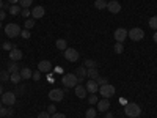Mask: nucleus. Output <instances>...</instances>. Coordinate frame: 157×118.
I'll list each match as a JSON object with an SVG mask.
<instances>
[{
	"mask_svg": "<svg viewBox=\"0 0 157 118\" xmlns=\"http://www.w3.org/2000/svg\"><path fill=\"white\" fill-rule=\"evenodd\" d=\"M124 113L129 118H137V116L141 115V107L138 106V104H135V102H129V104H126V107H124Z\"/></svg>",
	"mask_w": 157,
	"mask_h": 118,
	"instance_id": "f257e3e1",
	"label": "nucleus"
},
{
	"mask_svg": "<svg viewBox=\"0 0 157 118\" xmlns=\"http://www.w3.org/2000/svg\"><path fill=\"white\" fill-rule=\"evenodd\" d=\"M61 82H63V85L66 87V88H75V85H78V79H77L75 74L69 73V74H64L63 76Z\"/></svg>",
	"mask_w": 157,
	"mask_h": 118,
	"instance_id": "f03ea898",
	"label": "nucleus"
},
{
	"mask_svg": "<svg viewBox=\"0 0 157 118\" xmlns=\"http://www.w3.org/2000/svg\"><path fill=\"white\" fill-rule=\"evenodd\" d=\"M21 27L17 24H14V22H11V24H6V27H5V35L8 36V38H16V36H19L21 35Z\"/></svg>",
	"mask_w": 157,
	"mask_h": 118,
	"instance_id": "7ed1b4c3",
	"label": "nucleus"
},
{
	"mask_svg": "<svg viewBox=\"0 0 157 118\" xmlns=\"http://www.w3.org/2000/svg\"><path fill=\"white\" fill-rule=\"evenodd\" d=\"M99 93H101V96L102 98H112L113 95H115V87L113 85H110V84H105V85H101L99 87Z\"/></svg>",
	"mask_w": 157,
	"mask_h": 118,
	"instance_id": "20e7f679",
	"label": "nucleus"
},
{
	"mask_svg": "<svg viewBox=\"0 0 157 118\" xmlns=\"http://www.w3.org/2000/svg\"><path fill=\"white\" fill-rule=\"evenodd\" d=\"M127 36L132 39V41H141V39L145 38V32H143L141 29H138V27H135V29H130L127 32Z\"/></svg>",
	"mask_w": 157,
	"mask_h": 118,
	"instance_id": "39448f33",
	"label": "nucleus"
},
{
	"mask_svg": "<svg viewBox=\"0 0 157 118\" xmlns=\"http://www.w3.org/2000/svg\"><path fill=\"white\" fill-rule=\"evenodd\" d=\"M64 98V91L61 88H54L49 91V99H52L54 102H60Z\"/></svg>",
	"mask_w": 157,
	"mask_h": 118,
	"instance_id": "423d86ee",
	"label": "nucleus"
},
{
	"mask_svg": "<svg viewBox=\"0 0 157 118\" xmlns=\"http://www.w3.org/2000/svg\"><path fill=\"white\" fill-rule=\"evenodd\" d=\"M2 104H6V106H13L16 104V95L13 91H6V93L2 95Z\"/></svg>",
	"mask_w": 157,
	"mask_h": 118,
	"instance_id": "0eeeda50",
	"label": "nucleus"
},
{
	"mask_svg": "<svg viewBox=\"0 0 157 118\" xmlns=\"http://www.w3.org/2000/svg\"><path fill=\"white\" fill-rule=\"evenodd\" d=\"M64 58H66L68 61H77L78 60V52L74 49V47H68L66 50H64Z\"/></svg>",
	"mask_w": 157,
	"mask_h": 118,
	"instance_id": "6e6552de",
	"label": "nucleus"
},
{
	"mask_svg": "<svg viewBox=\"0 0 157 118\" xmlns=\"http://www.w3.org/2000/svg\"><path fill=\"white\" fill-rule=\"evenodd\" d=\"M113 36H115V39H116V43H123L124 39L127 38V30L123 29V27H121V29H116Z\"/></svg>",
	"mask_w": 157,
	"mask_h": 118,
	"instance_id": "1a4fd4ad",
	"label": "nucleus"
},
{
	"mask_svg": "<svg viewBox=\"0 0 157 118\" xmlns=\"http://www.w3.org/2000/svg\"><path fill=\"white\" fill-rule=\"evenodd\" d=\"M107 10L110 13H113V14H118V13L121 11V5L116 2V0H110V2L107 3Z\"/></svg>",
	"mask_w": 157,
	"mask_h": 118,
	"instance_id": "9d476101",
	"label": "nucleus"
},
{
	"mask_svg": "<svg viewBox=\"0 0 157 118\" xmlns=\"http://www.w3.org/2000/svg\"><path fill=\"white\" fill-rule=\"evenodd\" d=\"M10 60H11V61H19V60H22V50L13 47V49L10 50Z\"/></svg>",
	"mask_w": 157,
	"mask_h": 118,
	"instance_id": "9b49d317",
	"label": "nucleus"
},
{
	"mask_svg": "<svg viewBox=\"0 0 157 118\" xmlns=\"http://www.w3.org/2000/svg\"><path fill=\"white\" fill-rule=\"evenodd\" d=\"M109 109H110V101H109V99L104 98V99H99V101H98V110H99V112L104 113V112H107Z\"/></svg>",
	"mask_w": 157,
	"mask_h": 118,
	"instance_id": "f8f14e48",
	"label": "nucleus"
},
{
	"mask_svg": "<svg viewBox=\"0 0 157 118\" xmlns=\"http://www.w3.org/2000/svg\"><path fill=\"white\" fill-rule=\"evenodd\" d=\"M38 69L41 71V73H49L52 69V63L49 60H41L38 63Z\"/></svg>",
	"mask_w": 157,
	"mask_h": 118,
	"instance_id": "ddd939ff",
	"label": "nucleus"
},
{
	"mask_svg": "<svg viewBox=\"0 0 157 118\" xmlns=\"http://www.w3.org/2000/svg\"><path fill=\"white\" fill-rule=\"evenodd\" d=\"M85 88H86V91H90V93L93 95V93H96V91L99 90V85H98V82H96V81H93V79H90Z\"/></svg>",
	"mask_w": 157,
	"mask_h": 118,
	"instance_id": "4468645a",
	"label": "nucleus"
},
{
	"mask_svg": "<svg viewBox=\"0 0 157 118\" xmlns=\"http://www.w3.org/2000/svg\"><path fill=\"white\" fill-rule=\"evenodd\" d=\"M44 13H46L44 6H35V8L32 10V16H33L35 19H41V18L44 16Z\"/></svg>",
	"mask_w": 157,
	"mask_h": 118,
	"instance_id": "2eb2a0df",
	"label": "nucleus"
},
{
	"mask_svg": "<svg viewBox=\"0 0 157 118\" xmlns=\"http://www.w3.org/2000/svg\"><path fill=\"white\" fill-rule=\"evenodd\" d=\"M75 76H77V79H78V84H80L83 79L86 77V68H85V66H78V68L75 69Z\"/></svg>",
	"mask_w": 157,
	"mask_h": 118,
	"instance_id": "dca6fc26",
	"label": "nucleus"
},
{
	"mask_svg": "<svg viewBox=\"0 0 157 118\" xmlns=\"http://www.w3.org/2000/svg\"><path fill=\"white\" fill-rule=\"evenodd\" d=\"M75 96L78 99H83L86 96V88L83 85H75Z\"/></svg>",
	"mask_w": 157,
	"mask_h": 118,
	"instance_id": "f3484780",
	"label": "nucleus"
},
{
	"mask_svg": "<svg viewBox=\"0 0 157 118\" xmlns=\"http://www.w3.org/2000/svg\"><path fill=\"white\" fill-rule=\"evenodd\" d=\"M86 76H88L90 79H93V81H96V79L99 77L98 68H90V69H86Z\"/></svg>",
	"mask_w": 157,
	"mask_h": 118,
	"instance_id": "a211bd4d",
	"label": "nucleus"
},
{
	"mask_svg": "<svg viewBox=\"0 0 157 118\" xmlns=\"http://www.w3.org/2000/svg\"><path fill=\"white\" fill-rule=\"evenodd\" d=\"M55 46H57V49H60V50H66L68 49V44H66V39H57V43H55Z\"/></svg>",
	"mask_w": 157,
	"mask_h": 118,
	"instance_id": "6ab92c4d",
	"label": "nucleus"
},
{
	"mask_svg": "<svg viewBox=\"0 0 157 118\" xmlns=\"http://www.w3.org/2000/svg\"><path fill=\"white\" fill-rule=\"evenodd\" d=\"M19 71H21V69H19L17 61H11V63H10V66H8V73L13 74V73H19Z\"/></svg>",
	"mask_w": 157,
	"mask_h": 118,
	"instance_id": "aec40b11",
	"label": "nucleus"
},
{
	"mask_svg": "<svg viewBox=\"0 0 157 118\" xmlns=\"http://www.w3.org/2000/svg\"><path fill=\"white\" fill-rule=\"evenodd\" d=\"M19 73H21V77H22V79H30V77L33 76V71L29 69V68H24V69H21Z\"/></svg>",
	"mask_w": 157,
	"mask_h": 118,
	"instance_id": "412c9836",
	"label": "nucleus"
},
{
	"mask_svg": "<svg viewBox=\"0 0 157 118\" xmlns=\"http://www.w3.org/2000/svg\"><path fill=\"white\" fill-rule=\"evenodd\" d=\"M10 81H11L13 84H16V85H17V84H19V82L22 81V77H21V73H13V74L10 76Z\"/></svg>",
	"mask_w": 157,
	"mask_h": 118,
	"instance_id": "4be33fe9",
	"label": "nucleus"
},
{
	"mask_svg": "<svg viewBox=\"0 0 157 118\" xmlns=\"http://www.w3.org/2000/svg\"><path fill=\"white\" fill-rule=\"evenodd\" d=\"M21 11H22V8H21V6H17V5H13V6L10 8V14H13V16H17V14H21Z\"/></svg>",
	"mask_w": 157,
	"mask_h": 118,
	"instance_id": "5701e85b",
	"label": "nucleus"
},
{
	"mask_svg": "<svg viewBox=\"0 0 157 118\" xmlns=\"http://www.w3.org/2000/svg\"><path fill=\"white\" fill-rule=\"evenodd\" d=\"M94 6H96L98 10H105V8H107V2H105V0H96Z\"/></svg>",
	"mask_w": 157,
	"mask_h": 118,
	"instance_id": "b1692460",
	"label": "nucleus"
},
{
	"mask_svg": "<svg viewBox=\"0 0 157 118\" xmlns=\"http://www.w3.org/2000/svg\"><path fill=\"white\" fill-rule=\"evenodd\" d=\"M96 113H98V110H96V109H93V107H90V109L86 110L85 116H86V118H96Z\"/></svg>",
	"mask_w": 157,
	"mask_h": 118,
	"instance_id": "393cba45",
	"label": "nucleus"
},
{
	"mask_svg": "<svg viewBox=\"0 0 157 118\" xmlns=\"http://www.w3.org/2000/svg\"><path fill=\"white\" fill-rule=\"evenodd\" d=\"M32 3H33V0H19L21 8H29V6H32Z\"/></svg>",
	"mask_w": 157,
	"mask_h": 118,
	"instance_id": "a878e982",
	"label": "nucleus"
},
{
	"mask_svg": "<svg viewBox=\"0 0 157 118\" xmlns=\"http://www.w3.org/2000/svg\"><path fill=\"white\" fill-rule=\"evenodd\" d=\"M148 24H149V27H151L152 30H157V16H152Z\"/></svg>",
	"mask_w": 157,
	"mask_h": 118,
	"instance_id": "bb28decb",
	"label": "nucleus"
},
{
	"mask_svg": "<svg viewBox=\"0 0 157 118\" xmlns=\"http://www.w3.org/2000/svg\"><path fill=\"white\" fill-rule=\"evenodd\" d=\"M10 73L8 71H0V81H3V82H6V81H10Z\"/></svg>",
	"mask_w": 157,
	"mask_h": 118,
	"instance_id": "cd10ccee",
	"label": "nucleus"
},
{
	"mask_svg": "<svg viewBox=\"0 0 157 118\" xmlns=\"http://www.w3.org/2000/svg\"><path fill=\"white\" fill-rule=\"evenodd\" d=\"M33 25H35V19H27V21L24 22V27L27 29V30H30V29L33 27Z\"/></svg>",
	"mask_w": 157,
	"mask_h": 118,
	"instance_id": "c85d7f7f",
	"label": "nucleus"
},
{
	"mask_svg": "<svg viewBox=\"0 0 157 118\" xmlns=\"http://www.w3.org/2000/svg\"><path fill=\"white\" fill-rule=\"evenodd\" d=\"M123 50H124L123 43H116L115 44V52H116V54H123Z\"/></svg>",
	"mask_w": 157,
	"mask_h": 118,
	"instance_id": "c756f323",
	"label": "nucleus"
},
{
	"mask_svg": "<svg viewBox=\"0 0 157 118\" xmlns=\"http://www.w3.org/2000/svg\"><path fill=\"white\" fill-rule=\"evenodd\" d=\"M85 68H96V61L94 60H85Z\"/></svg>",
	"mask_w": 157,
	"mask_h": 118,
	"instance_id": "7c9ffc66",
	"label": "nucleus"
},
{
	"mask_svg": "<svg viewBox=\"0 0 157 118\" xmlns=\"http://www.w3.org/2000/svg\"><path fill=\"white\" fill-rule=\"evenodd\" d=\"M6 115H13V110L11 109H0V116H6Z\"/></svg>",
	"mask_w": 157,
	"mask_h": 118,
	"instance_id": "2f4dec72",
	"label": "nucleus"
},
{
	"mask_svg": "<svg viewBox=\"0 0 157 118\" xmlns=\"http://www.w3.org/2000/svg\"><path fill=\"white\" fill-rule=\"evenodd\" d=\"M98 101H99V99H98V96H96L94 93H93V95H91V96L88 98V102L91 104V106H93V104H98Z\"/></svg>",
	"mask_w": 157,
	"mask_h": 118,
	"instance_id": "473e14b6",
	"label": "nucleus"
},
{
	"mask_svg": "<svg viewBox=\"0 0 157 118\" xmlns=\"http://www.w3.org/2000/svg\"><path fill=\"white\" fill-rule=\"evenodd\" d=\"M96 82H98V85H99V87H101V85H105V84H109V81H107L105 77H98V79H96Z\"/></svg>",
	"mask_w": 157,
	"mask_h": 118,
	"instance_id": "72a5a7b5",
	"label": "nucleus"
},
{
	"mask_svg": "<svg viewBox=\"0 0 157 118\" xmlns=\"http://www.w3.org/2000/svg\"><path fill=\"white\" fill-rule=\"evenodd\" d=\"M21 14H22L24 18H29V16L32 14V10H29V8H24V10L21 11Z\"/></svg>",
	"mask_w": 157,
	"mask_h": 118,
	"instance_id": "f704fd0d",
	"label": "nucleus"
},
{
	"mask_svg": "<svg viewBox=\"0 0 157 118\" xmlns=\"http://www.w3.org/2000/svg\"><path fill=\"white\" fill-rule=\"evenodd\" d=\"M50 118H66V115H64V113H60V112H55V113H52Z\"/></svg>",
	"mask_w": 157,
	"mask_h": 118,
	"instance_id": "c9c22d12",
	"label": "nucleus"
},
{
	"mask_svg": "<svg viewBox=\"0 0 157 118\" xmlns=\"http://www.w3.org/2000/svg\"><path fill=\"white\" fill-rule=\"evenodd\" d=\"M33 79H35V81H39V79H41V71H36V73H33V76H32Z\"/></svg>",
	"mask_w": 157,
	"mask_h": 118,
	"instance_id": "e433bc0d",
	"label": "nucleus"
},
{
	"mask_svg": "<svg viewBox=\"0 0 157 118\" xmlns=\"http://www.w3.org/2000/svg\"><path fill=\"white\" fill-rule=\"evenodd\" d=\"M38 118H50V113L46 110V112H41V113H39L38 115Z\"/></svg>",
	"mask_w": 157,
	"mask_h": 118,
	"instance_id": "4c0bfd02",
	"label": "nucleus"
},
{
	"mask_svg": "<svg viewBox=\"0 0 157 118\" xmlns=\"http://www.w3.org/2000/svg\"><path fill=\"white\" fill-rule=\"evenodd\" d=\"M21 36H22V38H30V32H29L27 29H25V30H22V32H21Z\"/></svg>",
	"mask_w": 157,
	"mask_h": 118,
	"instance_id": "58836bf2",
	"label": "nucleus"
},
{
	"mask_svg": "<svg viewBox=\"0 0 157 118\" xmlns=\"http://www.w3.org/2000/svg\"><path fill=\"white\" fill-rule=\"evenodd\" d=\"M3 49H5V50H11V49H13L11 43H3Z\"/></svg>",
	"mask_w": 157,
	"mask_h": 118,
	"instance_id": "ea45409f",
	"label": "nucleus"
},
{
	"mask_svg": "<svg viewBox=\"0 0 157 118\" xmlns=\"http://www.w3.org/2000/svg\"><path fill=\"white\" fill-rule=\"evenodd\" d=\"M6 18V11H3V10H0V21H3Z\"/></svg>",
	"mask_w": 157,
	"mask_h": 118,
	"instance_id": "a19ab883",
	"label": "nucleus"
},
{
	"mask_svg": "<svg viewBox=\"0 0 157 118\" xmlns=\"http://www.w3.org/2000/svg\"><path fill=\"white\" fill-rule=\"evenodd\" d=\"M55 110H57L55 106H49V107H47V112H49V113H55Z\"/></svg>",
	"mask_w": 157,
	"mask_h": 118,
	"instance_id": "79ce46f5",
	"label": "nucleus"
},
{
	"mask_svg": "<svg viewBox=\"0 0 157 118\" xmlns=\"http://www.w3.org/2000/svg\"><path fill=\"white\" fill-rule=\"evenodd\" d=\"M10 8H11V6H10V3H5V5H3V8H2V10H3V11H5V10H10Z\"/></svg>",
	"mask_w": 157,
	"mask_h": 118,
	"instance_id": "37998d69",
	"label": "nucleus"
},
{
	"mask_svg": "<svg viewBox=\"0 0 157 118\" xmlns=\"http://www.w3.org/2000/svg\"><path fill=\"white\" fill-rule=\"evenodd\" d=\"M152 38H154V43H155V44H157V30H155V33H154V35H152Z\"/></svg>",
	"mask_w": 157,
	"mask_h": 118,
	"instance_id": "c03bdc74",
	"label": "nucleus"
},
{
	"mask_svg": "<svg viewBox=\"0 0 157 118\" xmlns=\"http://www.w3.org/2000/svg\"><path fill=\"white\" fill-rule=\"evenodd\" d=\"M8 2H10V3H17L19 0H8Z\"/></svg>",
	"mask_w": 157,
	"mask_h": 118,
	"instance_id": "a18cd8bd",
	"label": "nucleus"
},
{
	"mask_svg": "<svg viewBox=\"0 0 157 118\" xmlns=\"http://www.w3.org/2000/svg\"><path fill=\"white\" fill-rule=\"evenodd\" d=\"M3 8V0H0V10Z\"/></svg>",
	"mask_w": 157,
	"mask_h": 118,
	"instance_id": "49530a36",
	"label": "nucleus"
},
{
	"mask_svg": "<svg viewBox=\"0 0 157 118\" xmlns=\"http://www.w3.org/2000/svg\"><path fill=\"white\" fill-rule=\"evenodd\" d=\"M3 95V90H2V85H0V96Z\"/></svg>",
	"mask_w": 157,
	"mask_h": 118,
	"instance_id": "de8ad7c7",
	"label": "nucleus"
},
{
	"mask_svg": "<svg viewBox=\"0 0 157 118\" xmlns=\"http://www.w3.org/2000/svg\"><path fill=\"white\" fill-rule=\"evenodd\" d=\"M107 118H113V115L112 113H107Z\"/></svg>",
	"mask_w": 157,
	"mask_h": 118,
	"instance_id": "09e8293b",
	"label": "nucleus"
},
{
	"mask_svg": "<svg viewBox=\"0 0 157 118\" xmlns=\"http://www.w3.org/2000/svg\"><path fill=\"white\" fill-rule=\"evenodd\" d=\"M0 109H2V101H0Z\"/></svg>",
	"mask_w": 157,
	"mask_h": 118,
	"instance_id": "8fccbe9b",
	"label": "nucleus"
},
{
	"mask_svg": "<svg viewBox=\"0 0 157 118\" xmlns=\"http://www.w3.org/2000/svg\"><path fill=\"white\" fill-rule=\"evenodd\" d=\"M105 2H107V0H105ZM109 2H110V0H109Z\"/></svg>",
	"mask_w": 157,
	"mask_h": 118,
	"instance_id": "3c124183",
	"label": "nucleus"
}]
</instances>
